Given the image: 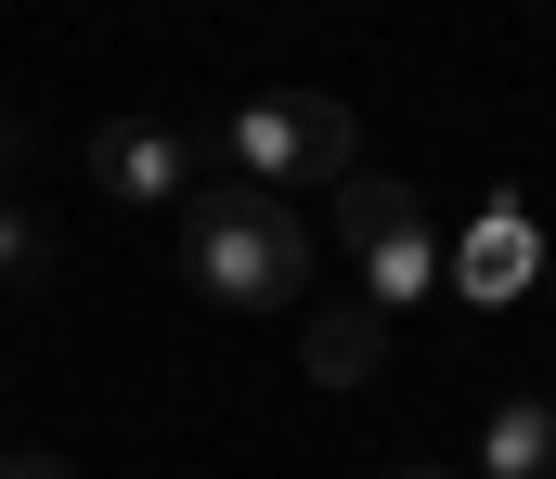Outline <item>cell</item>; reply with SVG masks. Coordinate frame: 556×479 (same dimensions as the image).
Here are the masks:
<instances>
[{
    "instance_id": "277c9868",
    "label": "cell",
    "mask_w": 556,
    "mask_h": 479,
    "mask_svg": "<svg viewBox=\"0 0 556 479\" xmlns=\"http://www.w3.org/2000/svg\"><path fill=\"white\" fill-rule=\"evenodd\" d=\"M91 181H104L117 207H194V143H181L168 117H104V130H91Z\"/></svg>"
},
{
    "instance_id": "9c48e42d",
    "label": "cell",
    "mask_w": 556,
    "mask_h": 479,
    "mask_svg": "<svg viewBox=\"0 0 556 479\" xmlns=\"http://www.w3.org/2000/svg\"><path fill=\"white\" fill-rule=\"evenodd\" d=\"M389 479H453V467H389Z\"/></svg>"
},
{
    "instance_id": "ba28073f",
    "label": "cell",
    "mask_w": 556,
    "mask_h": 479,
    "mask_svg": "<svg viewBox=\"0 0 556 479\" xmlns=\"http://www.w3.org/2000/svg\"><path fill=\"white\" fill-rule=\"evenodd\" d=\"M0 479H65V467H52V454H0Z\"/></svg>"
},
{
    "instance_id": "5b68a950",
    "label": "cell",
    "mask_w": 556,
    "mask_h": 479,
    "mask_svg": "<svg viewBox=\"0 0 556 479\" xmlns=\"http://www.w3.org/2000/svg\"><path fill=\"white\" fill-rule=\"evenodd\" d=\"M298 363H311L324 389H363V376H389V312H363V299L311 312V337H298Z\"/></svg>"
},
{
    "instance_id": "52a82bcc",
    "label": "cell",
    "mask_w": 556,
    "mask_h": 479,
    "mask_svg": "<svg viewBox=\"0 0 556 479\" xmlns=\"http://www.w3.org/2000/svg\"><path fill=\"white\" fill-rule=\"evenodd\" d=\"M531 247H544V234H531L518 207H492V220L466 234V260H453V286H466V299H518V286H531Z\"/></svg>"
},
{
    "instance_id": "3957f363",
    "label": "cell",
    "mask_w": 556,
    "mask_h": 479,
    "mask_svg": "<svg viewBox=\"0 0 556 479\" xmlns=\"http://www.w3.org/2000/svg\"><path fill=\"white\" fill-rule=\"evenodd\" d=\"M337 234H350V273H363V312H415L427 286H440V234H427V207L402 181H376V168H350L337 181Z\"/></svg>"
},
{
    "instance_id": "6da1fadb",
    "label": "cell",
    "mask_w": 556,
    "mask_h": 479,
    "mask_svg": "<svg viewBox=\"0 0 556 479\" xmlns=\"http://www.w3.org/2000/svg\"><path fill=\"white\" fill-rule=\"evenodd\" d=\"M181 273H194L220 312H285V299L311 286V234H298V207H285V194L220 181V194H194V207H181Z\"/></svg>"
},
{
    "instance_id": "8992f818",
    "label": "cell",
    "mask_w": 556,
    "mask_h": 479,
    "mask_svg": "<svg viewBox=\"0 0 556 479\" xmlns=\"http://www.w3.org/2000/svg\"><path fill=\"white\" fill-rule=\"evenodd\" d=\"M479 479H556V402H544V389L492 402V428H479Z\"/></svg>"
},
{
    "instance_id": "7a4b0ae2",
    "label": "cell",
    "mask_w": 556,
    "mask_h": 479,
    "mask_svg": "<svg viewBox=\"0 0 556 479\" xmlns=\"http://www.w3.org/2000/svg\"><path fill=\"white\" fill-rule=\"evenodd\" d=\"M350 104H324V91H247L233 104V130H220V156H233V181H260V194H298V181H350Z\"/></svg>"
}]
</instances>
